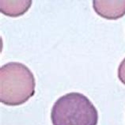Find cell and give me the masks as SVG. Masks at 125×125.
Returning <instances> with one entry per match:
<instances>
[{
	"instance_id": "obj_4",
	"label": "cell",
	"mask_w": 125,
	"mask_h": 125,
	"mask_svg": "<svg viewBox=\"0 0 125 125\" xmlns=\"http://www.w3.org/2000/svg\"><path fill=\"white\" fill-rule=\"evenodd\" d=\"M32 2V0H1L0 10L6 16L17 18L28 11Z\"/></svg>"
},
{
	"instance_id": "obj_5",
	"label": "cell",
	"mask_w": 125,
	"mask_h": 125,
	"mask_svg": "<svg viewBox=\"0 0 125 125\" xmlns=\"http://www.w3.org/2000/svg\"><path fill=\"white\" fill-rule=\"evenodd\" d=\"M118 78L124 85H125V58L121 61L118 67Z\"/></svg>"
},
{
	"instance_id": "obj_3",
	"label": "cell",
	"mask_w": 125,
	"mask_h": 125,
	"mask_svg": "<svg viewBox=\"0 0 125 125\" xmlns=\"http://www.w3.org/2000/svg\"><path fill=\"white\" fill-rule=\"evenodd\" d=\"M93 8L101 18L117 20L125 15V0H94Z\"/></svg>"
},
{
	"instance_id": "obj_1",
	"label": "cell",
	"mask_w": 125,
	"mask_h": 125,
	"mask_svg": "<svg viewBox=\"0 0 125 125\" xmlns=\"http://www.w3.org/2000/svg\"><path fill=\"white\" fill-rule=\"evenodd\" d=\"M32 72L21 62H10L0 68V101L7 106L25 103L35 94Z\"/></svg>"
},
{
	"instance_id": "obj_2",
	"label": "cell",
	"mask_w": 125,
	"mask_h": 125,
	"mask_svg": "<svg viewBox=\"0 0 125 125\" xmlns=\"http://www.w3.org/2000/svg\"><path fill=\"white\" fill-rule=\"evenodd\" d=\"M51 120L53 125H97L98 113L84 94L69 93L53 104Z\"/></svg>"
}]
</instances>
